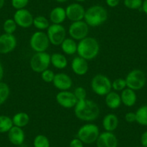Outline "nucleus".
Here are the masks:
<instances>
[{
	"label": "nucleus",
	"instance_id": "nucleus-1",
	"mask_svg": "<svg viewBox=\"0 0 147 147\" xmlns=\"http://www.w3.org/2000/svg\"><path fill=\"white\" fill-rule=\"evenodd\" d=\"M75 116L78 119L87 123H91L98 118L100 110L94 101L88 99L77 101L74 107Z\"/></svg>",
	"mask_w": 147,
	"mask_h": 147
},
{
	"label": "nucleus",
	"instance_id": "nucleus-2",
	"mask_svg": "<svg viewBox=\"0 0 147 147\" xmlns=\"http://www.w3.org/2000/svg\"><path fill=\"white\" fill-rule=\"evenodd\" d=\"M100 52V44L97 39L93 37H86L77 43V52L79 56L87 61L95 59Z\"/></svg>",
	"mask_w": 147,
	"mask_h": 147
},
{
	"label": "nucleus",
	"instance_id": "nucleus-3",
	"mask_svg": "<svg viewBox=\"0 0 147 147\" xmlns=\"http://www.w3.org/2000/svg\"><path fill=\"white\" fill-rule=\"evenodd\" d=\"M108 18L105 8L100 5H94L85 11L84 20L90 27H98L104 24Z\"/></svg>",
	"mask_w": 147,
	"mask_h": 147
},
{
	"label": "nucleus",
	"instance_id": "nucleus-4",
	"mask_svg": "<svg viewBox=\"0 0 147 147\" xmlns=\"http://www.w3.org/2000/svg\"><path fill=\"white\" fill-rule=\"evenodd\" d=\"M100 134V128L96 124L88 123L80 127L77 137L84 144H92L96 142Z\"/></svg>",
	"mask_w": 147,
	"mask_h": 147
},
{
	"label": "nucleus",
	"instance_id": "nucleus-5",
	"mask_svg": "<svg viewBox=\"0 0 147 147\" xmlns=\"http://www.w3.org/2000/svg\"><path fill=\"white\" fill-rule=\"evenodd\" d=\"M91 89L93 92L99 96H105L112 90V82L105 75L98 74L91 80Z\"/></svg>",
	"mask_w": 147,
	"mask_h": 147
},
{
	"label": "nucleus",
	"instance_id": "nucleus-6",
	"mask_svg": "<svg viewBox=\"0 0 147 147\" xmlns=\"http://www.w3.org/2000/svg\"><path fill=\"white\" fill-rule=\"evenodd\" d=\"M125 80L126 82L127 87L134 91L144 88L147 82L145 73L140 69L131 70L128 72Z\"/></svg>",
	"mask_w": 147,
	"mask_h": 147
},
{
	"label": "nucleus",
	"instance_id": "nucleus-7",
	"mask_svg": "<svg viewBox=\"0 0 147 147\" xmlns=\"http://www.w3.org/2000/svg\"><path fill=\"white\" fill-rule=\"evenodd\" d=\"M51 65V55L45 52H37L30 60V66L34 72L42 73Z\"/></svg>",
	"mask_w": 147,
	"mask_h": 147
},
{
	"label": "nucleus",
	"instance_id": "nucleus-8",
	"mask_svg": "<svg viewBox=\"0 0 147 147\" xmlns=\"http://www.w3.org/2000/svg\"><path fill=\"white\" fill-rule=\"evenodd\" d=\"M50 41L48 35L43 31L38 30L34 32L30 39V46L32 51L37 52H45L49 47Z\"/></svg>",
	"mask_w": 147,
	"mask_h": 147
},
{
	"label": "nucleus",
	"instance_id": "nucleus-9",
	"mask_svg": "<svg viewBox=\"0 0 147 147\" xmlns=\"http://www.w3.org/2000/svg\"><path fill=\"white\" fill-rule=\"evenodd\" d=\"M48 38L51 44L53 46H61L66 38V30L62 25L51 24L47 29Z\"/></svg>",
	"mask_w": 147,
	"mask_h": 147
},
{
	"label": "nucleus",
	"instance_id": "nucleus-10",
	"mask_svg": "<svg viewBox=\"0 0 147 147\" xmlns=\"http://www.w3.org/2000/svg\"><path fill=\"white\" fill-rule=\"evenodd\" d=\"M90 26L84 20L72 22L69 28V34L70 38L75 40H81L87 37Z\"/></svg>",
	"mask_w": 147,
	"mask_h": 147
},
{
	"label": "nucleus",
	"instance_id": "nucleus-11",
	"mask_svg": "<svg viewBox=\"0 0 147 147\" xmlns=\"http://www.w3.org/2000/svg\"><path fill=\"white\" fill-rule=\"evenodd\" d=\"M13 19L18 26L22 28H28L33 24L34 18L29 10L26 9H21L15 12Z\"/></svg>",
	"mask_w": 147,
	"mask_h": 147
},
{
	"label": "nucleus",
	"instance_id": "nucleus-12",
	"mask_svg": "<svg viewBox=\"0 0 147 147\" xmlns=\"http://www.w3.org/2000/svg\"><path fill=\"white\" fill-rule=\"evenodd\" d=\"M56 100L61 107L66 109L73 108L77 102V100L74 93L68 90L58 92L56 95Z\"/></svg>",
	"mask_w": 147,
	"mask_h": 147
},
{
	"label": "nucleus",
	"instance_id": "nucleus-13",
	"mask_svg": "<svg viewBox=\"0 0 147 147\" xmlns=\"http://www.w3.org/2000/svg\"><path fill=\"white\" fill-rule=\"evenodd\" d=\"M17 46V38L13 34L4 33L0 35V53H11Z\"/></svg>",
	"mask_w": 147,
	"mask_h": 147
},
{
	"label": "nucleus",
	"instance_id": "nucleus-14",
	"mask_svg": "<svg viewBox=\"0 0 147 147\" xmlns=\"http://www.w3.org/2000/svg\"><path fill=\"white\" fill-rule=\"evenodd\" d=\"M66 18L72 22L83 20L85 15L84 7L79 3H73L68 5L66 8Z\"/></svg>",
	"mask_w": 147,
	"mask_h": 147
},
{
	"label": "nucleus",
	"instance_id": "nucleus-15",
	"mask_svg": "<svg viewBox=\"0 0 147 147\" xmlns=\"http://www.w3.org/2000/svg\"><path fill=\"white\" fill-rule=\"evenodd\" d=\"M96 144L97 147H118V141L113 132L104 131L100 134Z\"/></svg>",
	"mask_w": 147,
	"mask_h": 147
},
{
	"label": "nucleus",
	"instance_id": "nucleus-16",
	"mask_svg": "<svg viewBox=\"0 0 147 147\" xmlns=\"http://www.w3.org/2000/svg\"><path fill=\"white\" fill-rule=\"evenodd\" d=\"M52 83L56 89L61 91L69 90L73 85V81L71 78L65 73L56 74Z\"/></svg>",
	"mask_w": 147,
	"mask_h": 147
},
{
	"label": "nucleus",
	"instance_id": "nucleus-17",
	"mask_svg": "<svg viewBox=\"0 0 147 147\" xmlns=\"http://www.w3.org/2000/svg\"><path fill=\"white\" fill-rule=\"evenodd\" d=\"M71 70L78 76H84L89 70V65L87 61L80 56L74 58L71 63Z\"/></svg>",
	"mask_w": 147,
	"mask_h": 147
},
{
	"label": "nucleus",
	"instance_id": "nucleus-18",
	"mask_svg": "<svg viewBox=\"0 0 147 147\" xmlns=\"http://www.w3.org/2000/svg\"><path fill=\"white\" fill-rule=\"evenodd\" d=\"M8 138L13 145L21 146L25 139V132L22 128L13 125L8 131Z\"/></svg>",
	"mask_w": 147,
	"mask_h": 147
},
{
	"label": "nucleus",
	"instance_id": "nucleus-19",
	"mask_svg": "<svg viewBox=\"0 0 147 147\" xmlns=\"http://www.w3.org/2000/svg\"><path fill=\"white\" fill-rule=\"evenodd\" d=\"M102 124L105 131L113 132L119 125V120L118 116L114 113H108L103 118Z\"/></svg>",
	"mask_w": 147,
	"mask_h": 147
},
{
	"label": "nucleus",
	"instance_id": "nucleus-20",
	"mask_svg": "<svg viewBox=\"0 0 147 147\" xmlns=\"http://www.w3.org/2000/svg\"><path fill=\"white\" fill-rule=\"evenodd\" d=\"M121 102L126 107H133L137 101V94L136 91L126 87L121 91Z\"/></svg>",
	"mask_w": 147,
	"mask_h": 147
},
{
	"label": "nucleus",
	"instance_id": "nucleus-21",
	"mask_svg": "<svg viewBox=\"0 0 147 147\" xmlns=\"http://www.w3.org/2000/svg\"><path fill=\"white\" fill-rule=\"evenodd\" d=\"M50 21L52 24L61 25L66 19V9L61 7H56L53 8L49 15Z\"/></svg>",
	"mask_w": 147,
	"mask_h": 147
},
{
	"label": "nucleus",
	"instance_id": "nucleus-22",
	"mask_svg": "<svg viewBox=\"0 0 147 147\" xmlns=\"http://www.w3.org/2000/svg\"><path fill=\"white\" fill-rule=\"evenodd\" d=\"M105 102L111 110H116L122 104L121 102V95L115 91H111L105 95Z\"/></svg>",
	"mask_w": 147,
	"mask_h": 147
},
{
	"label": "nucleus",
	"instance_id": "nucleus-23",
	"mask_svg": "<svg viewBox=\"0 0 147 147\" xmlns=\"http://www.w3.org/2000/svg\"><path fill=\"white\" fill-rule=\"evenodd\" d=\"M61 48L65 54L69 56L75 54L77 52V43L71 38H66L61 44Z\"/></svg>",
	"mask_w": 147,
	"mask_h": 147
},
{
	"label": "nucleus",
	"instance_id": "nucleus-24",
	"mask_svg": "<svg viewBox=\"0 0 147 147\" xmlns=\"http://www.w3.org/2000/svg\"><path fill=\"white\" fill-rule=\"evenodd\" d=\"M51 64L58 69H63L67 66L68 60L62 53H54L51 55Z\"/></svg>",
	"mask_w": 147,
	"mask_h": 147
},
{
	"label": "nucleus",
	"instance_id": "nucleus-25",
	"mask_svg": "<svg viewBox=\"0 0 147 147\" xmlns=\"http://www.w3.org/2000/svg\"><path fill=\"white\" fill-rule=\"evenodd\" d=\"M12 122L15 126L20 127V128H24L27 126L30 122V116L27 113L25 112H19L17 113L12 117Z\"/></svg>",
	"mask_w": 147,
	"mask_h": 147
},
{
	"label": "nucleus",
	"instance_id": "nucleus-26",
	"mask_svg": "<svg viewBox=\"0 0 147 147\" xmlns=\"http://www.w3.org/2000/svg\"><path fill=\"white\" fill-rule=\"evenodd\" d=\"M136 122L143 126H147V105L141 106L136 111Z\"/></svg>",
	"mask_w": 147,
	"mask_h": 147
},
{
	"label": "nucleus",
	"instance_id": "nucleus-27",
	"mask_svg": "<svg viewBox=\"0 0 147 147\" xmlns=\"http://www.w3.org/2000/svg\"><path fill=\"white\" fill-rule=\"evenodd\" d=\"M32 25H34V27L36 29L38 30L43 31L45 30H47L49 28V27L50 26V22L44 16L39 15V16H37L35 18H34L33 24Z\"/></svg>",
	"mask_w": 147,
	"mask_h": 147
},
{
	"label": "nucleus",
	"instance_id": "nucleus-28",
	"mask_svg": "<svg viewBox=\"0 0 147 147\" xmlns=\"http://www.w3.org/2000/svg\"><path fill=\"white\" fill-rule=\"evenodd\" d=\"M12 119L7 115H0V134L8 133L13 126Z\"/></svg>",
	"mask_w": 147,
	"mask_h": 147
},
{
	"label": "nucleus",
	"instance_id": "nucleus-29",
	"mask_svg": "<svg viewBox=\"0 0 147 147\" xmlns=\"http://www.w3.org/2000/svg\"><path fill=\"white\" fill-rule=\"evenodd\" d=\"M10 89L7 83L0 81V105L5 102L9 98Z\"/></svg>",
	"mask_w": 147,
	"mask_h": 147
},
{
	"label": "nucleus",
	"instance_id": "nucleus-30",
	"mask_svg": "<svg viewBox=\"0 0 147 147\" xmlns=\"http://www.w3.org/2000/svg\"><path fill=\"white\" fill-rule=\"evenodd\" d=\"M34 147H51L50 141L47 136L43 134H38L34 138Z\"/></svg>",
	"mask_w": 147,
	"mask_h": 147
},
{
	"label": "nucleus",
	"instance_id": "nucleus-31",
	"mask_svg": "<svg viewBox=\"0 0 147 147\" xmlns=\"http://www.w3.org/2000/svg\"><path fill=\"white\" fill-rule=\"evenodd\" d=\"M18 25L14 19L6 20L3 24V30L7 34H13L16 31Z\"/></svg>",
	"mask_w": 147,
	"mask_h": 147
},
{
	"label": "nucleus",
	"instance_id": "nucleus-32",
	"mask_svg": "<svg viewBox=\"0 0 147 147\" xmlns=\"http://www.w3.org/2000/svg\"><path fill=\"white\" fill-rule=\"evenodd\" d=\"M126 87V82L124 78H117L112 82V89L117 92L123 91Z\"/></svg>",
	"mask_w": 147,
	"mask_h": 147
},
{
	"label": "nucleus",
	"instance_id": "nucleus-33",
	"mask_svg": "<svg viewBox=\"0 0 147 147\" xmlns=\"http://www.w3.org/2000/svg\"><path fill=\"white\" fill-rule=\"evenodd\" d=\"M124 5L130 9H138L141 8L143 0H124Z\"/></svg>",
	"mask_w": 147,
	"mask_h": 147
},
{
	"label": "nucleus",
	"instance_id": "nucleus-34",
	"mask_svg": "<svg viewBox=\"0 0 147 147\" xmlns=\"http://www.w3.org/2000/svg\"><path fill=\"white\" fill-rule=\"evenodd\" d=\"M56 74L51 69H47L45 71H43L42 73H40V77H41L42 80L46 83L53 82V79L55 77Z\"/></svg>",
	"mask_w": 147,
	"mask_h": 147
},
{
	"label": "nucleus",
	"instance_id": "nucleus-35",
	"mask_svg": "<svg viewBox=\"0 0 147 147\" xmlns=\"http://www.w3.org/2000/svg\"><path fill=\"white\" fill-rule=\"evenodd\" d=\"M73 93L75 95L77 101L87 99V91H86V90L83 87H76L74 90Z\"/></svg>",
	"mask_w": 147,
	"mask_h": 147
},
{
	"label": "nucleus",
	"instance_id": "nucleus-36",
	"mask_svg": "<svg viewBox=\"0 0 147 147\" xmlns=\"http://www.w3.org/2000/svg\"><path fill=\"white\" fill-rule=\"evenodd\" d=\"M29 3V0H12V5L15 9H25Z\"/></svg>",
	"mask_w": 147,
	"mask_h": 147
},
{
	"label": "nucleus",
	"instance_id": "nucleus-37",
	"mask_svg": "<svg viewBox=\"0 0 147 147\" xmlns=\"http://www.w3.org/2000/svg\"><path fill=\"white\" fill-rule=\"evenodd\" d=\"M84 143L77 137L69 142V147H84Z\"/></svg>",
	"mask_w": 147,
	"mask_h": 147
},
{
	"label": "nucleus",
	"instance_id": "nucleus-38",
	"mask_svg": "<svg viewBox=\"0 0 147 147\" xmlns=\"http://www.w3.org/2000/svg\"><path fill=\"white\" fill-rule=\"evenodd\" d=\"M125 120L128 123H134L136 121V113L128 112L125 115Z\"/></svg>",
	"mask_w": 147,
	"mask_h": 147
},
{
	"label": "nucleus",
	"instance_id": "nucleus-39",
	"mask_svg": "<svg viewBox=\"0 0 147 147\" xmlns=\"http://www.w3.org/2000/svg\"><path fill=\"white\" fill-rule=\"evenodd\" d=\"M140 141H141V146L147 147V131H144V132L141 134Z\"/></svg>",
	"mask_w": 147,
	"mask_h": 147
},
{
	"label": "nucleus",
	"instance_id": "nucleus-40",
	"mask_svg": "<svg viewBox=\"0 0 147 147\" xmlns=\"http://www.w3.org/2000/svg\"><path fill=\"white\" fill-rule=\"evenodd\" d=\"M106 4L110 7H115L119 5L121 0H105Z\"/></svg>",
	"mask_w": 147,
	"mask_h": 147
},
{
	"label": "nucleus",
	"instance_id": "nucleus-41",
	"mask_svg": "<svg viewBox=\"0 0 147 147\" xmlns=\"http://www.w3.org/2000/svg\"><path fill=\"white\" fill-rule=\"evenodd\" d=\"M141 9H142L143 12L147 15V0H144V1H143Z\"/></svg>",
	"mask_w": 147,
	"mask_h": 147
},
{
	"label": "nucleus",
	"instance_id": "nucleus-42",
	"mask_svg": "<svg viewBox=\"0 0 147 147\" xmlns=\"http://www.w3.org/2000/svg\"><path fill=\"white\" fill-rule=\"evenodd\" d=\"M3 77H4V68L3 66H2L1 62H0V81H2Z\"/></svg>",
	"mask_w": 147,
	"mask_h": 147
},
{
	"label": "nucleus",
	"instance_id": "nucleus-43",
	"mask_svg": "<svg viewBox=\"0 0 147 147\" xmlns=\"http://www.w3.org/2000/svg\"><path fill=\"white\" fill-rule=\"evenodd\" d=\"M5 5V0H0V9H2Z\"/></svg>",
	"mask_w": 147,
	"mask_h": 147
},
{
	"label": "nucleus",
	"instance_id": "nucleus-44",
	"mask_svg": "<svg viewBox=\"0 0 147 147\" xmlns=\"http://www.w3.org/2000/svg\"><path fill=\"white\" fill-rule=\"evenodd\" d=\"M57 2H59V3H63V2H67L68 0H56Z\"/></svg>",
	"mask_w": 147,
	"mask_h": 147
},
{
	"label": "nucleus",
	"instance_id": "nucleus-45",
	"mask_svg": "<svg viewBox=\"0 0 147 147\" xmlns=\"http://www.w3.org/2000/svg\"><path fill=\"white\" fill-rule=\"evenodd\" d=\"M77 2H84V1H86V0H76Z\"/></svg>",
	"mask_w": 147,
	"mask_h": 147
},
{
	"label": "nucleus",
	"instance_id": "nucleus-46",
	"mask_svg": "<svg viewBox=\"0 0 147 147\" xmlns=\"http://www.w3.org/2000/svg\"><path fill=\"white\" fill-rule=\"evenodd\" d=\"M138 147H143V146H138Z\"/></svg>",
	"mask_w": 147,
	"mask_h": 147
},
{
	"label": "nucleus",
	"instance_id": "nucleus-47",
	"mask_svg": "<svg viewBox=\"0 0 147 147\" xmlns=\"http://www.w3.org/2000/svg\"><path fill=\"white\" fill-rule=\"evenodd\" d=\"M146 85H147V82H146Z\"/></svg>",
	"mask_w": 147,
	"mask_h": 147
}]
</instances>
